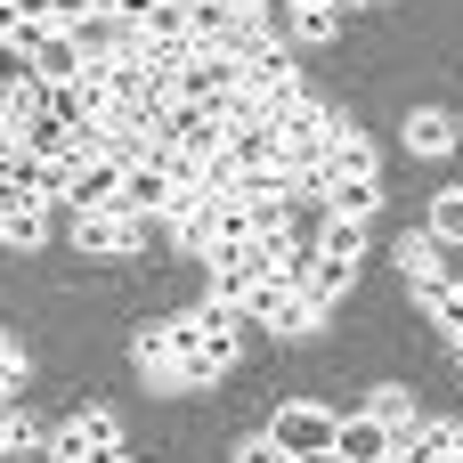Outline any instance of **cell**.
Returning <instances> with one entry per match:
<instances>
[{
	"instance_id": "obj_7",
	"label": "cell",
	"mask_w": 463,
	"mask_h": 463,
	"mask_svg": "<svg viewBox=\"0 0 463 463\" xmlns=\"http://www.w3.org/2000/svg\"><path fill=\"white\" fill-rule=\"evenodd\" d=\"M244 317L269 326V334H317V326H326V301H317L309 285H260V293L244 301Z\"/></svg>"
},
{
	"instance_id": "obj_19",
	"label": "cell",
	"mask_w": 463,
	"mask_h": 463,
	"mask_svg": "<svg viewBox=\"0 0 463 463\" xmlns=\"http://www.w3.org/2000/svg\"><path fill=\"white\" fill-rule=\"evenodd\" d=\"M317 252H334V260H366V220H342V212H326V228H317Z\"/></svg>"
},
{
	"instance_id": "obj_4",
	"label": "cell",
	"mask_w": 463,
	"mask_h": 463,
	"mask_svg": "<svg viewBox=\"0 0 463 463\" xmlns=\"http://www.w3.org/2000/svg\"><path fill=\"white\" fill-rule=\"evenodd\" d=\"M244 98H252L269 122L301 98V65L285 57V41H269V49H252V57H244Z\"/></svg>"
},
{
	"instance_id": "obj_31",
	"label": "cell",
	"mask_w": 463,
	"mask_h": 463,
	"mask_svg": "<svg viewBox=\"0 0 463 463\" xmlns=\"http://www.w3.org/2000/svg\"><path fill=\"white\" fill-rule=\"evenodd\" d=\"M448 448H456V463H463V423H448Z\"/></svg>"
},
{
	"instance_id": "obj_15",
	"label": "cell",
	"mask_w": 463,
	"mask_h": 463,
	"mask_svg": "<svg viewBox=\"0 0 463 463\" xmlns=\"http://www.w3.org/2000/svg\"><path fill=\"white\" fill-rule=\"evenodd\" d=\"M391 463H456V448H448V423H407L399 431V448H391Z\"/></svg>"
},
{
	"instance_id": "obj_24",
	"label": "cell",
	"mask_w": 463,
	"mask_h": 463,
	"mask_svg": "<svg viewBox=\"0 0 463 463\" xmlns=\"http://www.w3.org/2000/svg\"><path fill=\"white\" fill-rule=\"evenodd\" d=\"M366 415H383L391 431H407V423H415V399H407V391L391 383V391H374V399H366Z\"/></svg>"
},
{
	"instance_id": "obj_28",
	"label": "cell",
	"mask_w": 463,
	"mask_h": 463,
	"mask_svg": "<svg viewBox=\"0 0 463 463\" xmlns=\"http://www.w3.org/2000/svg\"><path fill=\"white\" fill-rule=\"evenodd\" d=\"M16 374H24V358H16V342H8V334H0V391H8V383H16Z\"/></svg>"
},
{
	"instance_id": "obj_11",
	"label": "cell",
	"mask_w": 463,
	"mask_h": 463,
	"mask_svg": "<svg viewBox=\"0 0 463 463\" xmlns=\"http://www.w3.org/2000/svg\"><path fill=\"white\" fill-rule=\"evenodd\" d=\"M317 171H326V179H383V163H374V138H366V130H350V122H334V138H326Z\"/></svg>"
},
{
	"instance_id": "obj_13",
	"label": "cell",
	"mask_w": 463,
	"mask_h": 463,
	"mask_svg": "<svg viewBox=\"0 0 463 463\" xmlns=\"http://www.w3.org/2000/svg\"><path fill=\"white\" fill-rule=\"evenodd\" d=\"M73 244L81 252H138V220L130 212H73Z\"/></svg>"
},
{
	"instance_id": "obj_22",
	"label": "cell",
	"mask_w": 463,
	"mask_h": 463,
	"mask_svg": "<svg viewBox=\"0 0 463 463\" xmlns=\"http://www.w3.org/2000/svg\"><path fill=\"white\" fill-rule=\"evenodd\" d=\"M431 236L463 244V187H439V195H431Z\"/></svg>"
},
{
	"instance_id": "obj_17",
	"label": "cell",
	"mask_w": 463,
	"mask_h": 463,
	"mask_svg": "<svg viewBox=\"0 0 463 463\" xmlns=\"http://www.w3.org/2000/svg\"><path fill=\"white\" fill-rule=\"evenodd\" d=\"M73 41H81V57L98 65V57H122V49L138 41V33H130L122 16H81V24H73Z\"/></svg>"
},
{
	"instance_id": "obj_32",
	"label": "cell",
	"mask_w": 463,
	"mask_h": 463,
	"mask_svg": "<svg viewBox=\"0 0 463 463\" xmlns=\"http://www.w3.org/2000/svg\"><path fill=\"white\" fill-rule=\"evenodd\" d=\"M114 463H130V456H114Z\"/></svg>"
},
{
	"instance_id": "obj_16",
	"label": "cell",
	"mask_w": 463,
	"mask_h": 463,
	"mask_svg": "<svg viewBox=\"0 0 463 463\" xmlns=\"http://www.w3.org/2000/svg\"><path fill=\"white\" fill-rule=\"evenodd\" d=\"M317 203H326V212H342V220H374L383 179H326V187H317Z\"/></svg>"
},
{
	"instance_id": "obj_5",
	"label": "cell",
	"mask_w": 463,
	"mask_h": 463,
	"mask_svg": "<svg viewBox=\"0 0 463 463\" xmlns=\"http://www.w3.org/2000/svg\"><path fill=\"white\" fill-rule=\"evenodd\" d=\"M334 122H342V114H326V106H317V98L301 90V98H293V106L277 114V138H285V171H317V155H326Z\"/></svg>"
},
{
	"instance_id": "obj_12",
	"label": "cell",
	"mask_w": 463,
	"mask_h": 463,
	"mask_svg": "<svg viewBox=\"0 0 463 463\" xmlns=\"http://www.w3.org/2000/svg\"><path fill=\"white\" fill-rule=\"evenodd\" d=\"M399 448V431L383 423V415H350V423H334V456L342 463H391Z\"/></svg>"
},
{
	"instance_id": "obj_2",
	"label": "cell",
	"mask_w": 463,
	"mask_h": 463,
	"mask_svg": "<svg viewBox=\"0 0 463 463\" xmlns=\"http://www.w3.org/2000/svg\"><path fill=\"white\" fill-rule=\"evenodd\" d=\"M49 456L57 463H114L122 456V415L114 407H81L65 431H49Z\"/></svg>"
},
{
	"instance_id": "obj_18",
	"label": "cell",
	"mask_w": 463,
	"mask_h": 463,
	"mask_svg": "<svg viewBox=\"0 0 463 463\" xmlns=\"http://www.w3.org/2000/svg\"><path fill=\"white\" fill-rule=\"evenodd\" d=\"M456 138H463V122H456V114H439V106L407 114V146H415V155H448Z\"/></svg>"
},
{
	"instance_id": "obj_8",
	"label": "cell",
	"mask_w": 463,
	"mask_h": 463,
	"mask_svg": "<svg viewBox=\"0 0 463 463\" xmlns=\"http://www.w3.org/2000/svg\"><path fill=\"white\" fill-rule=\"evenodd\" d=\"M16 138H24V155H41V163H73V155H90V130H73L65 114H24L16 122Z\"/></svg>"
},
{
	"instance_id": "obj_21",
	"label": "cell",
	"mask_w": 463,
	"mask_h": 463,
	"mask_svg": "<svg viewBox=\"0 0 463 463\" xmlns=\"http://www.w3.org/2000/svg\"><path fill=\"white\" fill-rule=\"evenodd\" d=\"M33 179H41V155H24V138L8 130L0 138V187H33Z\"/></svg>"
},
{
	"instance_id": "obj_23",
	"label": "cell",
	"mask_w": 463,
	"mask_h": 463,
	"mask_svg": "<svg viewBox=\"0 0 463 463\" xmlns=\"http://www.w3.org/2000/svg\"><path fill=\"white\" fill-rule=\"evenodd\" d=\"M293 33L301 41H334V8L326 0H293Z\"/></svg>"
},
{
	"instance_id": "obj_30",
	"label": "cell",
	"mask_w": 463,
	"mask_h": 463,
	"mask_svg": "<svg viewBox=\"0 0 463 463\" xmlns=\"http://www.w3.org/2000/svg\"><path fill=\"white\" fill-rule=\"evenodd\" d=\"M228 8H236V16H260V8H269V0H228Z\"/></svg>"
},
{
	"instance_id": "obj_26",
	"label": "cell",
	"mask_w": 463,
	"mask_h": 463,
	"mask_svg": "<svg viewBox=\"0 0 463 463\" xmlns=\"http://www.w3.org/2000/svg\"><path fill=\"white\" fill-rule=\"evenodd\" d=\"M41 439H49V431H41L33 415H8V407H0V448H41Z\"/></svg>"
},
{
	"instance_id": "obj_1",
	"label": "cell",
	"mask_w": 463,
	"mask_h": 463,
	"mask_svg": "<svg viewBox=\"0 0 463 463\" xmlns=\"http://www.w3.org/2000/svg\"><path fill=\"white\" fill-rule=\"evenodd\" d=\"M244 90V57H228V49H187L179 57V73H171V98H187V106H228Z\"/></svg>"
},
{
	"instance_id": "obj_3",
	"label": "cell",
	"mask_w": 463,
	"mask_h": 463,
	"mask_svg": "<svg viewBox=\"0 0 463 463\" xmlns=\"http://www.w3.org/2000/svg\"><path fill=\"white\" fill-rule=\"evenodd\" d=\"M399 269L415 277V293H463V244L431 236V228H415L399 244Z\"/></svg>"
},
{
	"instance_id": "obj_14",
	"label": "cell",
	"mask_w": 463,
	"mask_h": 463,
	"mask_svg": "<svg viewBox=\"0 0 463 463\" xmlns=\"http://www.w3.org/2000/svg\"><path fill=\"white\" fill-rule=\"evenodd\" d=\"M81 65H90V57H81V41H73V33H41V49H33L41 90H49V81H81Z\"/></svg>"
},
{
	"instance_id": "obj_29",
	"label": "cell",
	"mask_w": 463,
	"mask_h": 463,
	"mask_svg": "<svg viewBox=\"0 0 463 463\" xmlns=\"http://www.w3.org/2000/svg\"><path fill=\"white\" fill-rule=\"evenodd\" d=\"M285 463H342V456H334V448H317V456H285Z\"/></svg>"
},
{
	"instance_id": "obj_20",
	"label": "cell",
	"mask_w": 463,
	"mask_h": 463,
	"mask_svg": "<svg viewBox=\"0 0 463 463\" xmlns=\"http://www.w3.org/2000/svg\"><path fill=\"white\" fill-rule=\"evenodd\" d=\"M350 277H358V260H334V252H317V260H309V293H317L326 309L350 293Z\"/></svg>"
},
{
	"instance_id": "obj_27",
	"label": "cell",
	"mask_w": 463,
	"mask_h": 463,
	"mask_svg": "<svg viewBox=\"0 0 463 463\" xmlns=\"http://www.w3.org/2000/svg\"><path fill=\"white\" fill-rule=\"evenodd\" d=\"M236 463H285V448H277V439H269V431H252V439H244V448H236Z\"/></svg>"
},
{
	"instance_id": "obj_25",
	"label": "cell",
	"mask_w": 463,
	"mask_h": 463,
	"mask_svg": "<svg viewBox=\"0 0 463 463\" xmlns=\"http://www.w3.org/2000/svg\"><path fill=\"white\" fill-rule=\"evenodd\" d=\"M423 309L439 317V334H448V342L463 350V293H423Z\"/></svg>"
},
{
	"instance_id": "obj_6",
	"label": "cell",
	"mask_w": 463,
	"mask_h": 463,
	"mask_svg": "<svg viewBox=\"0 0 463 463\" xmlns=\"http://www.w3.org/2000/svg\"><path fill=\"white\" fill-rule=\"evenodd\" d=\"M122 155H106V146H90V155H73L65 163V195L57 203H73V212H106V203H122Z\"/></svg>"
},
{
	"instance_id": "obj_10",
	"label": "cell",
	"mask_w": 463,
	"mask_h": 463,
	"mask_svg": "<svg viewBox=\"0 0 463 463\" xmlns=\"http://www.w3.org/2000/svg\"><path fill=\"white\" fill-rule=\"evenodd\" d=\"M41 236H49V195H33V187H0V244L33 252Z\"/></svg>"
},
{
	"instance_id": "obj_9",
	"label": "cell",
	"mask_w": 463,
	"mask_h": 463,
	"mask_svg": "<svg viewBox=\"0 0 463 463\" xmlns=\"http://www.w3.org/2000/svg\"><path fill=\"white\" fill-rule=\"evenodd\" d=\"M269 439L285 456H317V448H334V415L326 407H277L269 415Z\"/></svg>"
}]
</instances>
